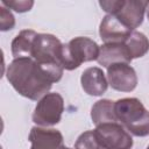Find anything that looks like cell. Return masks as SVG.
<instances>
[{
    "label": "cell",
    "instance_id": "obj_7",
    "mask_svg": "<svg viewBox=\"0 0 149 149\" xmlns=\"http://www.w3.org/2000/svg\"><path fill=\"white\" fill-rule=\"evenodd\" d=\"M94 134L104 149H132L133 147V139L121 123L99 125L95 127Z\"/></svg>",
    "mask_w": 149,
    "mask_h": 149
},
{
    "label": "cell",
    "instance_id": "obj_21",
    "mask_svg": "<svg viewBox=\"0 0 149 149\" xmlns=\"http://www.w3.org/2000/svg\"><path fill=\"white\" fill-rule=\"evenodd\" d=\"M146 149H149V146H148V147H147V148H146Z\"/></svg>",
    "mask_w": 149,
    "mask_h": 149
},
{
    "label": "cell",
    "instance_id": "obj_12",
    "mask_svg": "<svg viewBox=\"0 0 149 149\" xmlns=\"http://www.w3.org/2000/svg\"><path fill=\"white\" fill-rule=\"evenodd\" d=\"M97 61L100 65L107 69L118 63L129 64L133 59L125 43H104L100 47Z\"/></svg>",
    "mask_w": 149,
    "mask_h": 149
},
{
    "label": "cell",
    "instance_id": "obj_17",
    "mask_svg": "<svg viewBox=\"0 0 149 149\" xmlns=\"http://www.w3.org/2000/svg\"><path fill=\"white\" fill-rule=\"evenodd\" d=\"M2 6H6L8 9H13L17 13L29 12L34 6L33 0H2Z\"/></svg>",
    "mask_w": 149,
    "mask_h": 149
},
{
    "label": "cell",
    "instance_id": "obj_6",
    "mask_svg": "<svg viewBox=\"0 0 149 149\" xmlns=\"http://www.w3.org/2000/svg\"><path fill=\"white\" fill-rule=\"evenodd\" d=\"M64 112L63 97L57 92L47 93L42 97L33 113V122L40 127H51L57 125Z\"/></svg>",
    "mask_w": 149,
    "mask_h": 149
},
{
    "label": "cell",
    "instance_id": "obj_8",
    "mask_svg": "<svg viewBox=\"0 0 149 149\" xmlns=\"http://www.w3.org/2000/svg\"><path fill=\"white\" fill-rule=\"evenodd\" d=\"M107 81L113 90L132 92L137 86V76L129 64L118 63L107 68Z\"/></svg>",
    "mask_w": 149,
    "mask_h": 149
},
{
    "label": "cell",
    "instance_id": "obj_4",
    "mask_svg": "<svg viewBox=\"0 0 149 149\" xmlns=\"http://www.w3.org/2000/svg\"><path fill=\"white\" fill-rule=\"evenodd\" d=\"M100 47L95 41L78 36L63 44L61 63L64 70L71 71L79 68L85 62L97 61Z\"/></svg>",
    "mask_w": 149,
    "mask_h": 149
},
{
    "label": "cell",
    "instance_id": "obj_1",
    "mask_svg": "<svg viewBox=\"0 0 149 149\" xmlns=\"http://www.w3.org/2000/svg\"><path fill=\"white\" fill-rule=\"evenodd\" d=\"M6 77L20 95L30 100H40L49 93L54 83L61 80L33 58H14L7 68Z\"/></svg>",
    "mask_w": 149,
    "mask_h": 149
},
{
    "label": "cell",
    "instance_id": "obj_9",
    "mask_svg": "<svg viewBox=\"0 0 149 149\" xmlns=\"http://www.w3.org/2000/svg\"><path fill=\"white\" fill-rule=\"evenodd\" d=\"M28 140L31 143L30 149H64L63 135L59 130L35 126L30 129Z\"/></svg>",
    "mask_w": 149,
    "mask_h": 149
},
{
    "label": "cell",
    "instance_id": "obj_20",
    "mask_svg": "<svg viewBox=\"0 0 149 149\" xmlns=\"http://www.w3.org/2000/svg\"><path fill=\"white\" fill-rule=\"evenodd\" d=\"M64 149H72V148H69V147H65Z\"/></svg>",
    "mask_w": 149,
    "mask_h": 149
},
{
    "label": "cell",
    "instance_id": "obj_3",
    "mask_svg": "<svg viewBox=\"0 0 149 149\" xmlns=\"http://www.w3.org/2000/svg\"><path fill=\"white\" fill-rule=\"evenodd\" d=\"M63 43L51 34H37L33 42L30 58L47 68L62 79L63 66L61 63Z\"/></svg>",
    "mask_w": 149,
    "mask_h": 149
},
{
    "label": "cell",
    "instance_id": "obj_11",
    "mask_svg": "<svg viewBox=\"0 0 149 149\" xmlns=\"http://www.w3.org/2000/svg\"><path fill=\"white\" fill-rule=\"evenodd\" d=\"M80 84L84 92L92 97L102 95L108 87L107 78L98 66H91L84 70L80 77Z\"/></svg>",
    "mask_w": 149,
    "mask_h": 149
},
{
    "label": "cell",
    "instance_id": "obj_13",
    "mask_svg": "<svg viewBox=\"0 0 149 149\" xmlns=\"http://www.w3.org/2000/svg\"><path fill=\"white\" fill-rule=\"evenodd\" d=\"M38 33L31 29L21 30L12 41V55L14 58H30L34 38Z\"/></svg>",
    "mask_w": 149,
    "mask_h": 149
},
{
    "label": "cell",
    "instance_id": "obj_14",
    "mask_svg": "<svg viewBox=\"0 0 149 149\" xmlns=\"http://www.w3.org/2000/svg\"><path fill=\"white\" fill-rule=\"evenodd\" d=\"M91 119L95 126L108 122H118L115 115V101L101 99L94 102L91 108Z\"/></svg>",
    "mask_w": 149,
    "mask_h": 149
},
{
    "label": "cell",
    "instance_id": "obj_19",
    "mask_svg": "<svg viewBox=\"0 0 149 149\" xmlns=\"http://www.w3.org/2000/svg\"><path fill=\"white\" fill-rule=\"evenodd\" d=\"M146 12H147V17H148V20H149V1H148V5H147V9H146Z\"/></svg>",
    "mask_w": 149,
    "mask_h": 149
},
{
    "label": "cell",
    "instance_id": "obj_10",
    "mask_svg": "<svg viewBox=\"0 0 149 149\" xmlns=\"http://www.w3.org/2000/svg\"><path fill=\"white\" fill-rule=\"evenodd\" d=\"M133 31L112 14L105 15L99 26V35L104 43H123Z\"/></svg>",
    "mask_w": 149,
    "mask_h": 149
},
{
    "label": "cell",
    "instance_id": "obj_15",
    "mask_svg": "<svg viewBox=\"0 0 149 149\" xmlns=\"http://www.w3.org/2000/svg\"><path fill=\"white\" fill-rule=\"evenodd\" d=\"M123 43L127 47L132 59L143 57L149 51V40H148V37L143 33H140V31H136V30H134Z\"/></svg>",
    "mask_w": 149,
    "mask_h": 149
},
{
    "label": "cell",
    "instance_id": "obj_2",
    "mask_svg": "<svg viewBox=\"0 0 149 149\" xmlns=\"http://www.w3.org/2000/svg\"><path fill=\"white\" fill-rule=\"evenodd\" d=\"M115 115L129 134L139 137L149 135V111L137 98L116 100Z\"/></svg>",
    "mask_w": 149,
    "mask_h": 149
},
{
    "label": "cell",
    "instance_id": "obj_5",
    "mask_svg": "<svg viewBox=\"0 0 149 149\" xmlns=\"http://www.w3.org/2000/svg\"><path fill=\"white\" fill-rule=\"evenodd\" d=\"M100 7L107 13L114 15L122 24L134 30L142 24L148 1L142 0H102Z\"/></svg>",
    "mask_w": 149,
    "mask_h": 149
},
{
    "label": "cell",
    "instance_id": "obj_16",
    "mask_svg": "<svg viewBox=\"0 0 149 149\" xmlns=\"http://www.w3.org/2000/svg\"><path fill=\"white\" fill-rule=\"evenodd\" d=\"M74 149H104L99 143L94 130H87L80 134L74 143Z\"/></svg>",
    "mask_w": 149,
    "mask_h": 149
},
{
    "label": "cell",
    "instance_id": "obj_18",
    "mask_svg": "<svg viewBox=\"0 0 149 149\" xmlns=\"http://www.w3.org/2000/svg\"><path fill=\"white\" fill-rule=\"evenodd\" d=\"M15 26V17L12 14L10 9L6 7L0 8V29L1 31H7L13 29Z\"/></svg>",
    "mask_w": 149,
    "mask_h": 149
}]
</instances>
